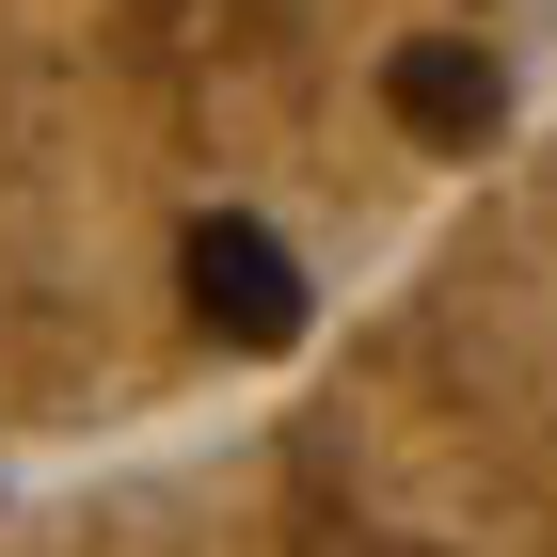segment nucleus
Wrapping results in <instances>:
<instances>
[{
    "label": "nucleus",
    "mask_w": 557,
    "mask_h": 557,
    "mask_svg": "<svg viewBox=\"0 0 557 557\" xmlns=\"http://www.w3.org/2000/svg\"><path fill=\"white\" fill-rule=\"evenodd\" d=\"M557 112V0H0V462L287 383Z\"/></svg>",
    "instance_id": "f257e3e1"
},
{
    "label": "nucleus",
    "mask_w": 557,
    "mask_h": 557,
    "mask_svg": "<svg viewBox=\"0 0 557 557\" xmlns=\"http://www.w3.org/2000/svg\"><path fill=\"white\" fill-rule=\"evenodd\" d=\"M0 557H557V112L287 383L16 494Z\"/></svg>",
    "instance_id": "f03ea898"
}]
</instances>
